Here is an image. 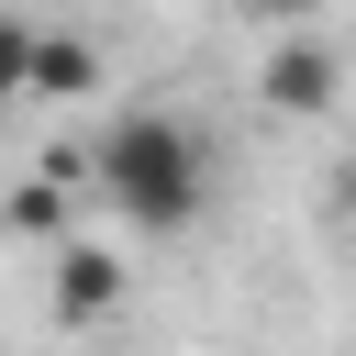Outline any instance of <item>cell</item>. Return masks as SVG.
<instances>
[{
	"instance_id": "obj_3",
	"label": "cell",
	"mask_w": 356,
	"mask_h": 356,
	"mask_svg": "<svg viewBox=\"0 0 356 356\" xmlns=\"http://www.w3.org/2000/svg\"><path fill=\"white\" fill-rule=\"evenodd\" d=\"M256 89H267V111H334V44H312V33H289V44H267V67H256Z\"/></svg>"
},
{
	"instance_id": "obj_7",
	"label": "cell",
	"mask_w": 356,
	"mask_h": 356,
	"mask_svg": "<svg viewBox=\"0 0 356 356\" xmlns=\"http://www.w3.org/2000/svg\"><path fill=\"white\" fill-rule=\"evenodd\" d=\"M334 211H345V234H356V167H345V178H334Z\"/></svg>"
},
{
	"instance_id": "obj_5",
	"label": "cell",
	"mask_w": 356,
	"mask_h": 356,
	"mask_svg": "<svg viewBox=\"0 0 356 356\" xmlns=\"http://www.w3.org/2000/svg\"><path fill=\"white\" fill-rule=\"evenodd\" d=\"M56 178H67V167H56ZM56 178H33V189L11 200V234H56V211H67V189H56Z\"/></svg>"
},
{
	"instance_id": "obj_1",
	"label": "cell",
	"mask_w": 356,
	"mask_h": 356,
	"mask_svg": "<svg viewBox=\"0 0 356 356\" xmlns=\"http://www.w3.org/2000/svg\"><path fill=\"white\" fill-rule=\"evenodd\" d=\"M200 134L178 111H122L100 145H89V189L134 222V234H189L200 222Z\"/></svg>"
},
{
	"instance_id": "obj_4",
	"label": "cell",
	"mask_w": 356,
	"mask_h": 356,
	"mask_svg": "<svg viewBox=\"0 0 356 356\" xmlns=\"http://www.w3.org/2000/svg\"><path fill=\"white\" fill-rule=\"evenodd\" d=\"M111 300H122V256L78 234V245L56 256V312H67V323H89V312H111Z\"/></svg>"
},
{
	"instance_id": "obj_6",
	"label": "cell",
	"mask_w": 356,
	"mask_h": 356,
	"mask_svg": "<svg viewBox=\"0 0 356 356\" xmlns=\"http://www.w3.org/2000/svg\"><path fill=\"white\" fill-rule=\"evenodd\" d=\"M234 11H256V22H312L323 0H234Z\"/></svg>"
},
{
	"instance_id": "obj_2",
	"label": "cell",
	"mask_w": 356,
	"mask_h": 356,
	"mask_svg": "<svg viewBox=\"0 0 356 356\" xmlns=\"http://www.w3.org/2000/svg\"><path fill=\"white\" fill-rule=\"evenodd\" d=\"M11 89H33V100H89V89H100V44H78V33H11Z\"/></svg>"
}]
</instances>
